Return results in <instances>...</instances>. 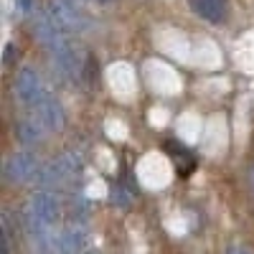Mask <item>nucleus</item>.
<instances>
[{
  "label": "nucleus",
  "instance_id": "f257e3e1",
  "mask_svg": "<svg viewBox=\"0 0 254 254\" xmlns=\"http://www.w3.org/2000/svg\"><path fill=\"white\" fill-rule=\"evenodd\" d=\"M46 49L51 51V61H54V69H56L59 76L69 79V81H79L81 79L87 56H84V51L74 44V41H69L64 33H59Z\"/></svg>",
  "mask_w": 254,
  "mask_h": 254
},
{
  "label": "nucleus",
  "instance_id": "f03ea898",
  "mask_svg": "<svg viewBox=\"0 0 254 254\" xmlns=\"http://www.w3.org/2000/svg\"><path fill=\"white\" fill-rule=\"evenodd\" d=\"M81 158L76 153H64L59 155L54 163L44 165V171H41V183L44 186H54V188H61V186H71L76 183V178L81 176Z\"/></svg>",
  "mask_w": 254,
  "mask_h": 254
},
{
  "label": "nucleus",
  "instance_id": "7ed1b4c3",
  "mask_svg": "<svg viewBox=\"0 0 254 254\" xmlns=\"http://www.w3.org/2000/svg\"><path fill=\"white\" fill-rule=\"evenodd\" d=\"M49 18L54 20V26L61 31V33H79L87 28V18H84V8L69 3V0H51L49 5Z\"/></svg>",
  "mask_w": 254,
  "mask_h": 254
},
{
  "label": "nucleus",
  "instance_id": "20e7f679",
  "mask_svg": "<svg viewBox=\"0 0 254 254\" xmlns=\"http://www.w3.org/2000/svg\"><path fill=\"white\" fill-rule=\"evenodd\" d=\"M13 92L18 97V102H23L26 107H36V104L49 97L44 81H41V76L33 71V69H20L15 81H13Z\"/></svg>",
  "mask_w": 254,
  "mask_h": 254
},
{
  "label": "nucleus",
  "instance_id": "39448f33",
  "mask_svg": "<svg viewBox=\"0 0 254 254\" xmlns=\"http://www.w3.org/2000/svg\"><path fill=\"white\" fill-rule=\"evenodd\" d=\"M44 165H38V160L31 153H15L5 160L3 173L10 183H28V181H38Z\"/></svg>",
  "mask_w": 254,
  "mask_h": 254
},
{
  "label": "nucleus",
  "instance_id": "423d86ee",
  "mask_svg": "<svg viewBox=\"0 0 254 254\" xmlns=\"http://www.w3.org/2000/svg\"><path fill=\"white\" fill-rule=\"evenodd\" d=\"M31 112H33V120L41 122V127L49 130V132H59L64 127V107L59 104V99L51 97V94L41 99L36 107H31Z\"/></svg>",
  "mask_w": 254,
  "mask_h": 254
},
{
  "label": "nucleus",
  "instance_id": "0eeeda50",
  "mask_svg": "<svg viewBox=\"0 0 254 254\" xmlns=\"http://www.w3.org/2000/svg\"><path fill=\"white\" fill-rule=\"evenodd\" d=\"M188 3L208 23H221L226 18V0H188Z\"/></svg>",
  "mask_w": 254,
  "mask_h": 254
},
{
  "label": "nucleus",
  "instance_id": "6e6552de",
  "mask_svg": "<svg viewBox=\"0 0 254 254\" xmlns=\"http://www.w3.org/2000/svg\"><path fill=\"white\" fill-rule=\"evenodd\" d=\"M41 135H44V127L41 122H36L33 117H23L15 122V140L26 147H33L41 142Z\"/></svg>",
  "mask_w": 254,
  "mask_h": 254
},
{
  "label": "nucleus",
  "instance_id": "1a4fd4ad",
  "mask_svg": "<svg viewBox=\"0 0 254 254\" xmlns=\"http://www.w3.org/2000/svg\"><path fill=\"white\" fill-rule=\"evenodd\" d=\"M112 198H115V206H125V208L130 206V193H127V190H125L120 183L112 188Z\"/></svg>",
  "mask_w": 254,
  "mask_h": 254
},
{
  "label": "nucleus",
  "instance_id": "9d476101",
  "mask_svg": "<svg viewBox=\"0 0 254 254\" xmlns=\"http://www.w3.org/2000/svg\"><path fill=\"white\" fill-rule=\"evenodd\" d=\"M0 247H3V254H10V239H8V226L3 221V234H0Z\"/></svg>",
  "mask_w": 254,
  "mask_h": 254
},
{
  "label": "nucleus",
  "instance_id": "9b49d317",
  "mask_svg": "<svg viewBox=\"0 0 254 254\" xmlns=\"http://www.w3.org/2000/svg\"><path fill=\"white\" fill-rule=\"evenodd\" d=\"M226 254H252V249L244 247V244H231V247L226 249Z\"/></svg>",
  "mask_w": 254,
  "mask_h": 254
},
{
  "label": "nucleus",
  "instance_id": "f8f14e48",
  "mask_svg": "<svg viewBox=\"0 0 254 254\" xmlns=\"http://www.w3.org/2000/svg\"><path fill=\"white\" fill-rule=\"evenodd\" d=\"M13 61H15V46L8 44V46H5V66H10Z\"/></svg>",
  "mask_w": 254,
  "mask_h": 254
},
{
  "label": "nucleus",
  "instance_id": "ddd939ff",
  "mask_svg": "<svg viewBox=\"0 0 254 254\" xmlns=\"http://www.w3.org/2000/svg\"><path fill=\"white\" fill-rule=\"evenodd\" d=\"M31 3H33V0H18V8L26 13V10H31Z\"/></svg>",
  "mask_w": 254,
  "mask_h": 254
},
{
  "label": "nucleus",
  "instance_id": "4468645a",
  "mask_svg": "<svg viewBox=\"0 0 254 254\" xmlns=\"http://www.w3.org/2000/svg\"><path fill=\"white\" fill-rule=\"evenodd\" d=\"M249 181H252V188H254V165H252V171H249Z\"/></svg>",
  "mask_w": 254,
  "mask_h": 254
},
{
  "label": "nucleus",
  "instance_id": "2eb2a0df",
  "mask_svg": "<svg viewBox=\"0 0 254 254\" xmlns=\"http://www.w3.org/2000/svg\"><path fill=\"white\" fill-rule=\"evenodd\" d=\"M69 3H74V5H79V8H81V3H84V0H69Z\"/></svg>",
  "mask_w": 254,
  "mask_h": 254
}]
</instances>
